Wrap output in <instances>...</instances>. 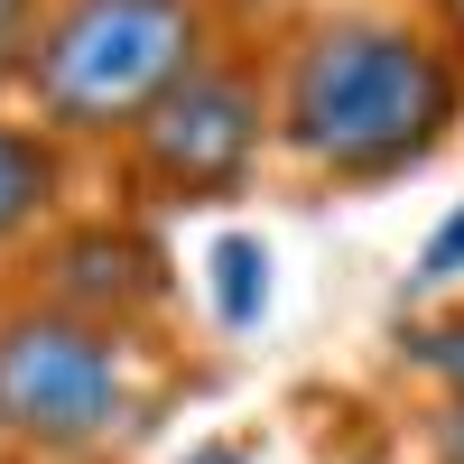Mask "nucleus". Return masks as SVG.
I'll list each match as a JSON object with an SVG mask.
<instances>
[{
  "label": "nucleus",
  "mask_w": 464,
  "mask_h": 464,
  "mask_svg": "<svg viewBox=\"0 0 464 464\" xmlns=\"http://www.w3.org/2000/svg\"><path fill=\"white\" fill-rule=\"evenodd\" d=\"M140 130H149V168H159L168 186L214 196V186H232V177L251 168V149H260V102H251V84H232V74H186Z\"/></svg>",
  "instance_id": "20e7f679"
},
{
  "label": "nucleus",
  "mask_w": 464,
  "mask_h": 464,
  "mask_svg": "<svg viewBox=\"0 0 464 464\" xmlns=\"http://www.w3.org/2000/svg\"><path fill=\"white\" fill-rule=\"evenodd\" d=\"M455 121V65L400 28H325L288 74V140L334 177H391Z\"/></svg>",
  "instance_id": "f257e3e1"
},
{
  "label": "nucleus",
  "mask_w": 464,
  "mask_h": 464,
  "mask_svg": "<svg viewBox=\"0 0 464 464\" xmlns=\"http://www.w3.org/2000/svg\"><path fill=\"white\" fill-rule=\"evenodd\" d=\"M37 47H28V0H0V74H19Z\"/></svg>",
  "instance_id": "1a4fd4ad"
},
{
  "label": "nucleus",
  "mask_w": 464,
  "mask_h": 464,
  "mask_svg": "<svg viewBox=\"0 0 464 464\" xmlns=\"http://www.w3.org/2000/svg\"><path fill=\"white\" fill-rule=\"evenodd\" d=\"M196 0H65L37 37V102L74 130H111L159 111L186 74H196Z\"/></svg>",
  "instance_id": "f03ea898"
},
{
  "label": "nucleus",
  "mask_w": 464,
  "mask_h": 464,
  "mask_svg": "<svg viewBox=\"0 0 464 464\" xmlns=\"http://www.w3.org/2000/svg\"><path fill=\"white\" fill-rule=\"evenodd\" d=\"M428 372L464 400V325H437V334H428Z\"/></svg>",
  "instance_id": "6e6552de"
},
{
  "label": "nucleus",
  "mask_w": 464,
  "mask_h": 464,
  "mask_svg": "<svg viewBox=\"0 0 464 464\" xmlns=\"http://www.w3.org/2000/svg\"><path fill=\"white\" fill-rule=\"evenodd\" d=\"M446 464H464V409L446 418Z\"/></svg>",
  "instance_id": "9b49d317"
},
{
  "label": "nucleus",
  "mask_w": 464,
  "mask_h": 464,
  "mask_svg": "<svg viewBox=\"0 0 464 464\" xmlns=\"http://www.w3.org/2000/svg\"><path fill=\"white\" fill-rule=\"evenodd\" d=\"M121 418V353L84 316H10L0 325V428L28 446H93Z\"/></svg>",
  "instance_id": "7ed1b4c3"
},
{
  "label": "nucleus",
  "mask_w": 464,
  "mask_h": 464,
  "mask_svg": "<svg viewBox=\"0 0 464 464\" xmlns=\"http://www.w3.org/2000/svg\"><path fill=\"white\" fill-rule=\"evenodd\" d=\"M455 260H464V214H455V223L437 232V242H428V260H418V279H446Z\"/></svg>",
  "instance_id": "9d476101"
},
{
  "label": "nucleus",
  "mask_w": 464,
  "mask_h": 464,
  "mask_svg": "<svg viewBox=\"0 0 464 464\" xmlns=\"http://www.w3.org/2000/svg\"><path fill=\"white\" fill-rule=\"evenodd\" d=\"M186 464H242V455H186Z\"/></svg>",
  "instance_id": "f8f14e48"
},
{
  "label": "nucleus",
  "mask_w": 464,
  "mask_h": 464,
  "mask_svg": "<svg viewBox=\"0 0 464 464\" xmlns=\"http://www.w3.org/2000/svg\"><path fill=\"white\" fill-rule=\"evenodd\" d=\"M65 297H111V306H140L159 297V279H149V251L140 242H111V232H84V242H65Z\"/></svg>",
  "instance_id": "39448f33"
},
{
  "label": "nucleus",
  "mask_w": 464,
  "mask_h": 464,
  "mask_svg": "<svg viewBox=\"0 0 464 464\" xmlns=\"http://www.w3.org/2000/svg\"><path fill=\"white\" fill-rule=\"evenodd\" d=\"M446 19H455V37H464V0H446Z\"/></svg>",
  "instance_id": "ddd939ff"
},
{
  "label": "nucleus",
  "mask_w": 464,
  "mask_h": 464,
  "mask_svg": "<svg viewBox=\"0 0 464 464\" xmlns=\"http://www.w3.org/2000/svg\"><path fill=\"white\" fill-rule=\"evenodd\" d=\"M214 269H223V316L251 325V316H260V251H251V242H223Z\"/></svg>",
  "instance_id": "0eeeda50"
},
{
  "label": "nucleus",
  "mask_w": 464,
  "mask_h": 464,
  "mask_svg": "<svg viewBox=\"0 0 464 464\" xmlns=\"http://www.w3.org/2000/svg\"><path fill=\"white\" fill-rule=\"evenodd\" d=\"M47 186H56L47 149H37V140H19V130H0V242H10L19 223H37V205H47Z\"/></svg>",
  "instance_id": "423d86ee"
}]
</instances>
